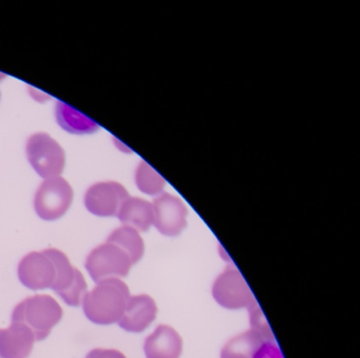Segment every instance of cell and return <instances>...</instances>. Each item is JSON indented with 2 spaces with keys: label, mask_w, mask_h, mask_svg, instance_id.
<instances>
[{
  "label": "cell",
  "mask_w": 360,
  "mask_h": 358,
  "mask_svg": "<svg viewBox=\"0 0 360 358\" xmlns=\"http://www.w3.org/2000/svg\"><path fill=\"white\" fill-rule=\"evenodd\" d=\"M130 295L127 284L120 278H108L84 297L83 309L86 317L101 326L119 322L125 311Z\"/></svg>",
  "instance_id": "1"
},
{
  "label": "cell",
  "mask_w": 360,
  "mask_h": 358,
  "mask_svg": "<svg viewBox=\"0 0 360 358\" xmlns=\"http://www.w3.org/2000/svg\"><path fill=\"white\" fill-rule=\"evenodd\" d=\"M63 309L49 295H34L16 305L12 314V322L28 326L35 340L47 338L52 328L62 320Z\"/></svg>",
  "instance_id": "2"
},
{
  "label": "cell",
  "mask_w": 360,
  "mask_h": 358,
  "mask_svg": "<svg viewBox=\"0 0 360 358\" xmlns=\"http://www.w3.org/2000/svg\"><path fill=\"white\" fill-rule=\"evenodd\" d=\"M65 252L56 248L29 252L18 265V278L32 290L53 288L58 279L60 260Z\"/></svg>",
  "instance_id": "3"
},
{
  "label": "cell",
  "mask_w": 360,
  "mask_h": 358,
  "mask_svg": "<svg viewBox=\"0 0 360 358\" xmlns=\"http://www.w3.org/2000/svg\"><path fill=\"white\" fill-rule=\"evenodd\" d=\"M27 155L35 172L46 180L60 177L66 163L63 147L49 134L44 132L33 134L29 138Z\"/></svg>",
  "instance_id": "4"
},
{
  "label": "cell",
  "mask_w": 360,
  "mask_h": 358,
  "mask_svg": "<svg viewBox=\"0 0 360 358\" xmlns=\"http://www.w3.org/2000/svg\"><path fill=\"white\" fill-rule=\"evenodd\" d=\"M132 265L127 252L107 241L91 250L85 263L90 277L96 283L108 278L127 277Z\"/></svg>",
  "instance_id": "5"
},
{
  "label": "cell",
  "mask_w": 360,
  "mask_h": 358,
  "mask_svg": "<svg viewBox=\"0 0 360 358\" xmlns=\"http://www.w3.org/2000/svg\"><path fill=\"white\" fill-rule=\"evenodd\" d=\"M72 201V187L64 178L47 179L35 195V212L43 220H58L68 212Z\"/></svg>",
  "instance_id": "6"
},
{
  "label": "cell",
  "mask_w": 360,
  "mask_h": 358,
  "mask_svg": "<svg viewBox=\"0 0 360 358\" xmlns=\"http://www.w3.org/2000/svg\"><path fill=\"white\" fill-rule=\"evenodd\" d=\"M212 296L219 305L229 309H245L256 301L243 276L233 267L225 269L214 280Z\"/></svg>",
  "instance_id": "7"
},
{
  "label": "cell",
  "mask_w": 360,
  "mask_h": 358,
  "mask_svg": "<svg viewBox=\"0 0 360 358\" xmlns=\"http://www.w3.org/2000/svg\"><path fill=\"white\" fill-rule=\"evenodd\" d=\"M153 225L167 237H176L187 226L188 210L180 198L162 193L153 202Z\"/></svg>",
  "instance_id": "8"
},
{
  "label": "cell",
  "mask_w": 360,
  "mask_h": 358,
  "mask_svg": "<svg viewBox=\"0 0 360 358\" xmlns=\"http://www.w3.org/2000/svg\"><path fill=\"white\" fill-rule=\"evenodd\" d=\"M129 197L127 189L117 182H100L92 185L85 196V205L98 217L117 216L122 204Z\"/></svg>",
  "instance_id": "9"
},
{
  "label": "cell",
  "mask_w": 360,
  "mask_h": 358,
  "mask_svg": "<svg viewBox=\"0 0 360 358\" xmlns=\"http://www.w3.org/2000/svg\"><path fill=\"white\" fill-rule=\"evenodd\" d=\"M157 315L158 305L153 297L134 295L128 299L125 311L117 324L127 332H144L155 321Z\"/></svg>",
  "instance_id": "10"
},
{
  "label": "cell",
  "mask_w": 360,
  "mask_h": 358,
  "mask_svg": "<svg viewBox=\"0 0 360 358\" xmlns=\"http://www.w3.org/2000/svg\"><path fill=\"white\" fill-rule=\"evenodd\" d=\"M146 358H180L183 339L176 328L166 324L158 326L144 343Z\"/></svg>",
  "instance_id": "11"
},
{
  "label": "cell",
  "mask_w": 360,
  "mask_h": 358,
  "mask_svg": "<svg viewBox=\"0 0 360 358\" xmlns=\"http://www.w3.org/2000/svg\"><path fill=\"white\" fill-rule=\"evenodd\" d=\"M34 343V334L28 326L12 322L9 328L0 332V357L28 358Z\"/></svg>",
  "instance_id": "12"
},
{
  "label": "cell",
  "mask_w": 360,
  "mask_h": 358,
  "mask_svg": "<svg viewBox=\"0 0 360 358\" xmlns=\"http://www.w3.org/2000/svg\"><path fill=\"white\" fill-rule=\"evenodd\" d=\"M117 218L125 226L147 231L153 225V203L136 197H128L122 204Z\"/></svg>",
  "instance_id": "13"
},
{
  "label": "cell",
  "mask_w": 360,
  "mask_h": 358,
  "mask_svg": "<svg viewBox=\"0 0 360 358\" xmlns=\"http://www.w3.org/2000/svg\"><path fill=\"white\" fill-rule=\"evenodd\" d=\"M58 125L73 134H90L96 132L100 126L86 115L58 101L56 108Z\"/></svg>",
  "instance_id": "14"
},
{
  "label": "cell",
  "mask_w": 360,
  "mask_h": 358,
  "mask_svg": "<svg viewBox=\"0 0 360 358\" xmlns=\"http://www.w3.org/2000/svg\"><path fill=\"white\" fill-rule=\"evenodd\" d=\"M107 242L115 244L124 252H127L134 265L144 256V240L141 237L140 233L132 227L125 226V225L119 227L110 234Z\"/></svg>",
  "instance_id": "15"
},
{
  "label": "cell",
  "mask_w": 360,
  "mask_h": 358,
  "mask_svg": "<svg viewBox=\"0 0 360 358\" xmlns=\"http://www.w3.org/2000/svg\"><path fill=\"white\" fill-rule=\"evenodd\" d=\"M267 343L258 332L255 330H248L238 336L231 338L221 353L237 354L248 358H254L257 352Z\"/></svg>",
  "instance_id": "16"
},
{
  "label": "cell",
  "mask_w": 360,
  "mask_h": 358,
  "mask_svg": "<svg viewBox=\"0 0 360 358\" xmlns=\"http://www.w3.org/2000/svg\"><path fill=\"white\" fill-rule=\"evenodd\" d=\"M136 183L142 193L159 196L164 193L166 181L147 162L141 161L136 172Z\"/></svg>",
  "instance_id": "17"
},
{
  "label": "cell",
  "mask_w": 360,
  "mask_h": 358,
  "mask_svg": "<svg viewBox=\"0 0 360 358\" xmlns=\"http://www.w3.org/2000/svg\"><path fill=\"white\" fill-rule=\"evenodd\" d=\"M87 282H86L83 274L79 271L72 286L66 292L63 293L60 297L67 305H71V307H79L83 302L84 297L87 294Z\"/></svg>",
  "instance_id": "18"
},
{
  "label": "cell",
  "mask_w": 360,
  "mask_h": 358,
  "mask_svg": "<svg viewBox=\"0 0 360 358\" xmlns=\"http://www.w3.org/2000/svg\"><path fill=\"white\" fill-rule=\"evenodd\" d=\"M248 309H252V317H250L252 326V330L258 332L267 343H271L273 341V335H271L269 324H267L262 312L260 311V307L257 305L256 301Z\"/></svg>",
  "instance_id": "19"
},
{
  "label": "cell",
  "mask_w": 360,
  "mask_h": 358,
  "mask_svg": "<svg viewBox=\"0 0 360 358\" xmlns=\"http://www.w3.org/2000/svg\"><path fill=\"white\" fill-rule=\"evenodd\" d=\"M254 358H283L277 345L273 343H265L260 350L257 352Z\"/></svg>",
  "instance_id": "20"
},
{
  "label": "cell",
  "mask_w": 360,
  "mask_h": 358,
  "mask_svg": "<svg viewBox=\"0 0 360 358\" xmlns=\"http://www.w3.org/2000/svg\"><path fill=\"white\" fill-rule=\"evenodd\" d=\"M86 358H127L122 352L113 349H94Z\"/></svg>",
  "instance_id": "21"
},
{
  "label": "cell",
  "mask_w": 360,
  "mask_h": 358,
  "mask_svg": "<svg viewBox=\"0 0 360 358\" xmlns=\"http://www.w3.org/2000/svg\"><path fill=\"white\" fill-rule=\"evenodd\" d=\"M221 358H248L245 356L237 355V354H224L221 353Z\"/></svg>",
  "instance_id": "22"
},
{
  "label": "cell",
  "mask_w": 360,
  "mask_h": 358,
  "mask_svg": "<svg viewBox=\"0 0 360 358\" xmlns=\"http://www.w3.org/2000/svg\"><path fill=\"white\" fill-rule=\"evenodd\" d=\"M5 79L6 75H4V73L0 72V82H3Z\"/></svg>",
  "instance_id": "23"
},
{
  "label": "cell",
  "mask_w": 360,
  "mask_h": 358,
  "mask_svg": "<svg viewBox=\"0 0 360 358\" xmlns=\"http://www.w3.org/2000/svg\"><path fill=\"white\" fill-rule=\"evenodd\" d=\"M0 332H1V330H0ZM0 358H1V357H0Z\"/></svg>",
  "instance_id": "24"
}]
</instances>
